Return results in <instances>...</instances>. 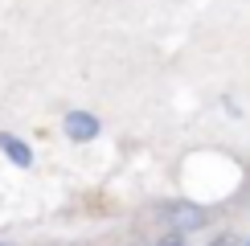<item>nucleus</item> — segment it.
I'll return each mask as SVG.
<instances>
[{
    "mask_svg": "<svg viewBox=\"0 0 250 246\" xmlns=\"http://www.w3.org/2000/svg\"><path fill=\"white\" fill-rule=\"evenodd\" d=\"M62 131H66V136L74 140V144H90V140H95L99 131H103V123L90 115V111H70V115L62 119Z\"/></svg>",
    "mask_w": 250,
    "mask_h": 246,
    "instance_id": "nucleus-1",
    "label": "nucleus"
},
{
    "mask_svg": "<svg viewBox=\"0 0 250 246\" xmlns=\"http://www.w3.org/2000/svg\"><path fill=\"white\" fill-rule=\"evenodd\" d=\"M164 218H168V226H172L176 234H185V230L205 226V209H197V205H189V201H176V205L164 209Z\"/></svg>",
    "mask_w": 250,
    "mask_h": 246,
    "instance_id": "nucleus-2",
    "label": "nucleus"
},
{
    "mask_svg": "<svg viewBox=\"0 0 250 246\" xmlns=\"http://www.w3.org/2000/svg\"><path fill=\"white\" fill-rule=\"evenodd\" d=\"M0 152H4V156L13 160L17 168H29V164H33V152H29V144H25V140H17V136H8V131H0Z\"/></svg>",
    "mask_w": 250,
    "mask_h": 246,
    "instance_id": "nucleus-3",
    "label": "nucleus"
},
{
    "mask_svg": "<svg viewBox=\"0 0 250 246\" xmlns=\"http://www.w3.org/2000/svg\"><path fill=\"white\" fill-rule=\"evenodd\" d=\"M156 246H185V234H176V230H172V234H164Z\"/></svg>",
    "mask_w": 250,
    "mask_h": 246,
    "instance_id": "nucleus-4",
    "label": "nucleus"
},
{
    "mask_svg": "<svg viewBox=\"0 0 250 246\" xmlns=\"http://www.w3.org/2000/svg\"><path fill=\"white\" fill-rule=\"evenodd\" d=\"M209 246H238V238H230V234H217V238H213Z\"/></svg>",
    "mask_w": 250,
    "mask_h": 246,
    "instance_id": "nucleus-5",
    "label": "nucleus"
},
{
    "mask_svg": "<svg viewBox=\"0 0 250 246\" xmlns=\"http://www.w3.org/2000/svg\"><path fill=\"white\" fill-rule=\"evenodd\" d=\"M0 246H4V242H0Z\"/></svg>",
    "mask_w": 250,
    "mask_h": 246,
    "instance_id": "nucleus-6",
    "label": "nucleus"
}]
</instances>
